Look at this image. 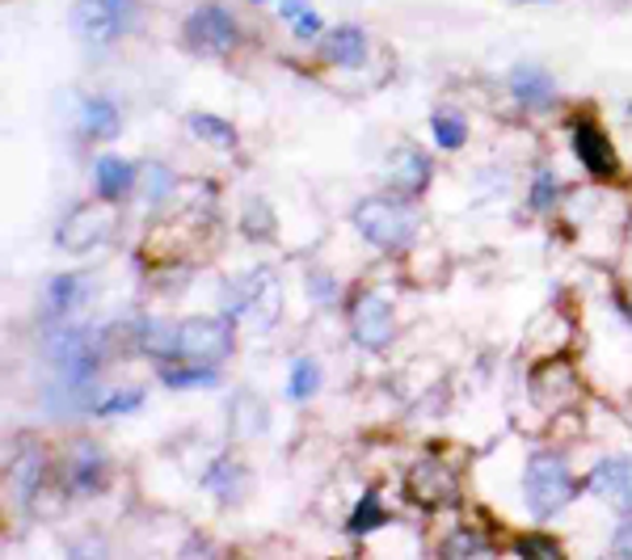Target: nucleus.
<instances>
[{
	"mask_svg": "<svg viewBox=\"0 0 632 560\" xmlns=\"http://www.w3.org/2000/svg\"><path fill=\"white\" fill-rule=\"evenodd\" d=\"M611 548H615L620 557H632V514L620 518V527H615V536H611Z\"/></svg>",
	"mask_w": 632,
	"mask_h": 560,
	"instance_id": "e433bc0d",
	"label": "nucleus"
},
{
	"mask_svg": "<svg viewBox=\"0 0 632 560\" xmlns=\"http://www.w3.org/2000/svg\"><path fill=\"white\" fill-rule=\"evenodd\" d=\"M140 400H143V392L140 388H127L122 397H106L101 405H97V413L106 418V413H127V409H140Z\"/></svg>",
	"mask_w": 632,
	"mask_h": 560,
	"instance_id": "72a5a7b5",
	"label": "nucleus"
},
{
	"mask_svg": "<svg viewBox=\"0 0 632 560\" xmlns=\"http://www.w3.org/2000/svg\"><path fill=\"white\" fill-rule=\"evenodd\" d=\"M586 485H590V493H599L603 502L632 514V460H620V455L615 460H599L590 467Z\"/></svg>",
	"mask_w": 632,
	"mask_h": 560,
	"instance_id": "2eb2a0df",
	"label": "nucleus"
},
{
	"mask_svg": "<svg viewBox=\"0 0 632 560\" xmlns=\"http://www.w3.org/2000/svg\"><path fill=\"white\" fill-rule=\"evenodd\" d=\"M532 211H553V203H557V173H548V169H539L536 182H532Z\"/></svg>",
	"mask_w": 632,
	"mask_h": 560,
	"instance_id": "473e14b6",
	"label": "nucleus"
},
{
	"mask_svg": "<svg viewBox=\"0 0 632 560\" xmlns=\"http://www.w3.org/2000/svg\"><path fill=\"white\" fill-rule=\"evenodd\" d=\"M106 476H110V460H106V451L94 443V439H76V443L64 451V464H60V481H64V489L68 493H101L106 485Z\"/></svg>",
	"mask_w": 632,
	"mask_h": 560,
	"instance_id": "9d476101",
	"label": "nucleus"
},
{
	"mask_svg": "<svg viewBox=\"0 0 632 560\" xmlns=\"http://www.w3.org/2000/svg\"><path fill=\"white\" fill-rule=\"evenodd\" d=\"M136 182H140V169H136V164H127L122 157H101V161L94 164V186L106 203L127 198V194L136 190Z\"/></svg>",
	"mask_w": 632,
	"mask_h": 560,
	"instance_id": "412c9836",
	"label": "nucleus"
},
{
	"mask_svg": "<svg viewBox=\"0 0 632 560\" xmlns=\"http://www.w3.org/2000/svg\"><path fill=\"white\" fill-rule=\"evenodd\" d=\"M101 358H106V342H101L97 329L72 325L51 337V363H55V371L72 392L89 388V379L101 371Z\"/></svg>",
	"mask_w": 632,
	"mask_h": 560,
	"instance_id": "7ed1b4c3",
	"label": "nucleus"
},
{
	"mask_svg": "<svg viewBox=\"0 0 632 560\" xmlns=\"http://www.w3.org/2000/svg\"><path fill=\"white\" fill-rule=\"evenodd\" d=\"M430 131H435V140H439L443 152H456V148H464V140H469L464 115H451V110H439V115L430 118Z\"/></svg>",
	"mask_w": 632,
	"mask_h": 560,
	"instance_id": "bb28decb",
	"label": "nucleus"
},
{
	"mask_svg": "<svg viewBox=\"0 0 632 560\" xmlns=\"http://www.w3.org/2000/svg\"><path fill=\"white\" fill-rule=\"evenodd\" d=\"M266 400L258 392H249V388H236L233 400H228V430H233V439H254V434H266Z\"/></svg>",
	"mask_w": 632,
	"mask_h": 560,
	"instance_id": "6ab92c4d",
	"label": "nucleus"
},
{
	"mask_svg": "<svg viewBox=\"0 0 632 560\" xmlns=\"http://www.w3.org/2000/svg\"><path fill=\"white\" fill-rule=\"evenodd\" d=\"M574 157L582 161V169L590 177H615L620 173V157H615V148L611 140L603 136V127L594 122V118H574Z\"/></svg>",
	"mask_w": 632,
	"mask_h": 560,
	"instance_id": "ddd939ff",
	"label": "nucleus"
},
{
	"mask_svg": "<svg viewBox=\"0 0 632 560\" xmlns=\"http://www.w3.org/2000/svg\"><path fill=\"white\" fill-rule=\"evenodd\" d=\"M136 190H143V198H148L152 207H157V203H164V198H169V190H173V173H169V164H161V161L143 164Z\"/></svg>",
	"mask_w": 632,
	"mask_h": 560,
	"instance_id": "a878e982",
	"label": "nucleus"
},
{
	"mask_svg": "<svg viewBox=\"0 0 632 560\" xmlns=\"http://www.w3.org/2000/svg\"><path fill=\"white\" fill-rule=\"evenodd\" d=\"M89 300V282L81 274H55L47 282V312L51 316H72L76 308Z\"/></svg>",
	"mask_w": 632,
	"mask_h": 560,
	"instance_id": "5701e85b",
	"label": "nucleus"
},
{
	"mask_svg": "<svg viewBox=\"0 0 632 560\" xmlns=\"http://www.w3.org/2000/svg\"><path fill=\"white\" fill-rule=\"evenodd\" d=\"M515 552L527 560H561V543L548 536H523L515 543Z\"/></svg>",
	"mask_w": 632,
	"mask_h": 560,
	"instance_id": "2f4dec72",
	"label": "nucleus"
},
{
	"mask_svg": "<svg viewBox=\"0 0 632 560\" xmlns=\"http://www.w3.org/2000/svg\"><path fill=\"white\" fill-rule=\"evenodd\" d=\"M186 122H190V131H194L199 140L219 143V148H236L233 122H224V118H215V115H190Z\"/></svg>",
	"mask_w": 632,
	"mask_h": 560,
	"instance_id": "c756f323",
	"label": "nucleus"
},
{
	"mask_svg": "<svg viewBox=\"0 0 632 560\" xmlns=\"http://www.w3.org/2000/svg\"><path fill=\"white\" fill-rule=\"evenodd\" d=\"M279 9H282V18L291 22V30H296L300 39H321L325 22L312 13V4H308V0H282Z\"/></svg>",
	"mask_w": 632,
	"mask_h": 560,
	"instance_id": "cd10ccee",
	"label": "nucleus"
},
{
	"mask_svg": "<svg viewBox=\"0 0 632 560\" xmlns=\"http://www.w3.org/2000/svg\"><path fill=\"white\" fill-rule=\"evenodd\" d=\"M279 312H282V291L270 270L249 274V279L240 282V295H233V304H228V316H245L254 329H275L279 325Z\"/></svg>",
	"mask_w": 632,
	"mask_h": 560,
	"instance_id": "1a4fd4ad",
	"label": "nucleus"
},
{
	"mask_svg": "<svg viewBox=\"0 0 632 560\" xmlns=\"http://www.w3.org/2000/svg\"><path fill=\"white\" fill-rule=\"evenodd\" d=\"M388 182L405 198H418L421 190H426V182H430V157L421 148H414V143H400L397 152L388 157Z\"/></svg>",
	"mask_w": 632,
	"mask_h": 560,
	"instance_id": "dca6fc26",
	"label": "nucleus"
},
{
	"mask_svg": "<svg viewBox=\"0 0 632 560\" xmlns=\"http://www.w3.org/2000/svg\"><path fill=\"white\" fill-rule=\"evenodd\" d=\"M308 295H312V304H333V279L329 274H308Z\"/></svg>",
	"mask_w": 632,
	"mask_h": 560,
	"instance_id": "c9c22d12",
	"label": "nucleus"
},
{
	"mask_svg": "<svg viewBox=\"0 0 632 560\" xmlns=\"http://www.w3.org/2000/svg\"><path fill=\"white\" fill-rule=\"evenodd\" d=\"M351 333L363 351H388V342L397 337L393 304L379 291H358V300L351 304Z\"/></svg>",
	"mask_w": 632,
	"mask_h": 560,
	"instance_id": "9b49d317",
	"label": "nucleus"
},
{
	"mask_svg": "<svg viewBox=\"0 0 632 560\" xmlns=\"http://www.w3.org/2000/svg\"><path fill=\"white\" fill-rule=\"evenodd\" d=\"M291 400H308L312 392H321V367L312 358H296L291 363V379H287Z\"/></svg>",
	"mask_w": 632,
	"mask_h": 560,
	"instance_id": "7c9ffc66",
	"label": "nucleus"
},
{
	"mask_svg": "<svg viewBox=\"0 0 632 560\" xmlns=\"http://www.w3.org/2000/svg\"><path fill=\"white\" fill-rule=\"evenodd\" d=\"M245 485H249V472H245V464L233 460V455H219V460L207 467V476H203V489H207L211 497H219L224 506H236V502L245 497Z\"/></svg>",
	"mask_w": 632,
	"mask_h": 560,
	"instance_id": "aec40b11",
	"label": "nucleus"
},
{
	"mask_svg": "<svg viewBox=\"0 0 632 560\" xmlns=\"http://www.w3.org/2000/svg\"><path fill=\"white\" fill-rule=\"evenodd\" d=\"M469 552H485V543L472 539L469 531H460V536H451L443 543V557H469Z\"/></svg>",
	"mask_w": 632,
	"mask_h": 560,
	"instance_id": "f704fd0d",
	"label": "nucleus"
},
{
	"mask_svg": "<svg viewBox=\"0 0 632 560\" xmlns=\"http://www.w3.org/2000/svg\"><path fill=\"white\" fill-rule=\"evenodd\" d=\"M140 0H72V34L89 47H110L131 34Z\"/></svg>",
	"mask_w": 632,
	"mask_h": 560,
	"instance_id": "f03ea898",
	"label": "nucleus"
},
{
	"mask_svg": "<svg viewBox=\"0 0 632 560\" xmlns=\"http://www.w3.org/2000/svg\"><path fill=\"white\" fill-rule=\"evenodd\" d=\"M240 233L249 236V240H270V236H275V211L266 207L261 198L245 203V211H240Z\"/></svg>",
	"mask_w": 632,
	"mask_h": 560,
	"instance_id": "c85d7f7f",
	"label": "nucleus"
},
{
	"mask_svg": "<svg viewBox=\"0 0 632 560\" xmlns=\"http://www.w3.org/2000/svg\"><path fill=\"white\" fill-rule=\"evenodd\" d=\"M511 94L523 110H548L553 101H557V85H553V76L539 68V64H518L511 72Z\"/></svg>",
	"mask_w": 632,
	"mask_h": 560,
	"instance_id": "f3484780",
	"label": "nucleus"
},
{
	"mask_svg": "<svg viewBox=\"0 0 632 560\" xmlns=\"http://www.w3.org/2000/svg\"><path fill=\"white\" fill-rule=\"evenodd\" d=\"M9 481H13V493H18L22 506H30V502L43 493V481H47V451L34 443V439H18L13 464H9Z\"/></svg>",
	"mask_w": 632,
	"mask_h": 560,
	"instance_id": "4468645a",
	"label": "nucleus"
},
{
	"mask_svg": "<svg viewBox=\"0 0 632 560\" xmlns=\"http://www.w3.org/2000/svg\"><path fill=\"white\" fill-rule=\"evenodd\" d=\"M219 379V367H207V363H182V367H169V363H161V384H169V388H211Z\"/></svg>",
	"mask_w": 632,
	"mask_h": 560,
	"instance_id": "393cba45",
	"label": "nucleus"
},
{
	"mask_svg": "<svg viewBox=\"0 0 632 560\" xmlns=\"http://www.w3.org/2000/svg\"><path fill=\"white\" fill-rule=\"evenodd\" d=\"M118 127H122V118H118V106L110 97H85V106H81V136L85 140H115Z\"/></svg>",
	"mask_w": 632,
	"mask_h": 560,
	"instance_id": "4be33fe9",
	"label": "nucleus"
},
{
	"mask_svg": "<svg viewBox=\"0 0 632 560\" xmlns=\"http://www.w3.org/2000/svg\"><path fill=\"white\" fill-rule=\"evenodd\" d=\"M527 392H532V400H536L539 409H565V405L578 400L582 388H578V371H574L565 358H548V363L532 367Z\"/></svg>",
	"mask_w": 632,
	"mask_h": 560,
	"instance_id": "f8f14e48",
	"label": "nucleus"
},
{
	"mask_svg": "<svg viewBox=\"0 0 632 560\" xmlns=\"http://www.w3.org/2000/svg\"><path fill=\"white\" fill-rule=\"evenodd\" d=\"M110 224H115V215H110V203L101 198V203H81V207H72L64 215V224L55 228V245L64 249V254H89L97 249L106 236H110Z\"/></svg>",
	"mask_w": 632,
	"mask_h": 560,
	"instance_id": "0eeeda50",
	"label": "nucleus"
},
{
	"mask_svg": "<svg viewBox=\"0 0 632 560\" xmlns=\"http://www.w3.org/2000/svg\"><path fill=\"white\" fill-rule=\"evenodd\" d=\"M321 55L338 68H363L367 64V30L358 25H333L321 39Z\"/></svg>",
	"mask_w": 632,
	"mask_h": 560,
	"instance_id": "a211bd4d",
	"label": "nucleus"
},
{
	"mask_svg": "<svg viewBox=\"0 0 632 560\" xmlns=\"http://www.w3.org/2000/svg\"><path fill=\"white\" fill-rule=\"evenodd\" d=\"M258 4H261V0H258Z\"/></svg>",
	"mask_w": 632,
	"mask_h": 560,
	"instance_id": "4c0bfd02",
	"label": "nucleus"
},
{
	"mask_svg": "<svg viewBox=\"0 0 632 560\" xmlns=\"http://www.w3.org/2000/svg\"><path fill=\"white\" fill-rule=\"evenodd\" d=\"M182 43H186L190 51H199V55H207V60H215V55H233V51L240 47V25H236V18L224 9V4L207 0V4H199V9L186 18Z\"/></svg>",
	"mask_w": 632,
	"mask_h": 560,
	"instance_id": "423d86ee",
	"label": "nucleus"
},
{
	"mask_svg": "<svg viewBox=\"0 0 632 560\" xmlns=\"http://www.w3.org/2000/svg\"><path fill=\"white\" fill-rule=\"evenodd\" d=\"M228 354H233V325L219 321V316H190V321H178V329H173V354L169 358H178V363L219 367Z\"/></svg>",
	"mask_w": 632,
	"mask_h": 560,
	"instance_id": "39448f33",
	"label": "nucleus"
},
{
	"mask_svg": "<svg viewBox=\"0 0 632 560\" xmlns=\"http://www.w3.org/2000/svg\"><path fill=\"white\" fill-rule=\"evenodd\" d=\"M379 527H388V514H384L379 489H367L363 493V502L354 506V514L346 518V531H351V536H372Z\"/></svg>",
	"mask_w": 632,
	"mask_h": 560,
	"instance_id": "b1692460",
	"label": "nucleus"
},
{
	"mask_svg": "<svg viewBox=\"0 0 632 560\" xmlns=\"http://www.w3.org/2000/svg\"><path fill=\"white\" fill-rule=\"evenodd\" d=\"M523 497H527V510L536 518H553L578 497V481L557 455H532L527 472H523Z\"/></svg>",
	"mask_w": 632,
	"mask_h": 560,
	"instance_id": "20e7f679",
	"label": "nucleus"
},
{
	"mask_svg": "<svg viewBox=\"0 0 632 560\" xmlns=\"http://www.w3.org/2000/svg\"><path fill=\"white\" fill-rule=\"evenodd\" d=\"M405 497L421 510H447L460 502V485L443 460H418L405 472Z\"/></svg>",
	"mask_w": 632,
	"mask_h": 560,
	"instance_id": "6e6552de",
	"label": "nucleus"
},
{
	"mask_svg": "<svg viewBox=\"0 0 632 560\" xmlns=\"http://www.w3.org/2000/svg\"><path fill=\"white\" fill-rule=\"evenodd\" d=\"M354 228L358 236L384 249V254H400L414 245L418 236V211L409 207L397 194H367L358 207H354Z\"/></svg>",
	"mask_w": 632,
	"mask_h": 560,
	"instance_id": "f257e3e1",
	"label": "nucleus"
}]
</instances>
